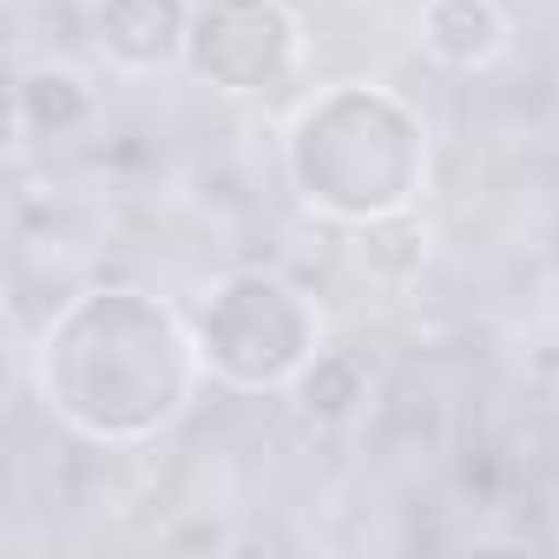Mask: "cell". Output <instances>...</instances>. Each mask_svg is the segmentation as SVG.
Wrapping results in <instances>:
<instances>
[{"instance_id": "obj_6", "label": "cell", "mask_w": 559, "mask_h": 559, "mask_svg": "<svg viewBox=\"0 0 559 559\" xmlns=\"http://www.w3.org/2000/svg\"><path fill=\"white\" fill-rule=\"evenodd\" d=\"M356 263L376 290H415L421 284V270L435 257V230L402 204V211H382V217H362L356 224Z\"/></svg>"}, {"instance_id": "obj_7", "label": "cell", "mask_w": 559, "mask_h": 559, "mask_svg": "<svg viewBox=\"0 0 559 559\" xmlns=\"http://www.w3.org/2000/svg\"><path fill=\"white\" fill-rule=\"evenodd\" d=\"M369 389H376V376H369V362H362L356 349H317V356L304 362V376L290 382L297 415L317 421V428L356 421V415L369 408Z\"/></svg>"}, {"instance_id": "obj_2", "label": "cell", "mask_w": 559, "mask_h": 559, "mask_svg": "<svg viewBox=\"0 0 559 559\" xmlns=\"http://www.w3.org/2000/svg\"><path fill=\"white\" fill-rule=\"evenodd\" d=\"M185 67L217 93H263L297 67V21L284 0H204L191 14Z\"/></svg>"}, {"instance_id": "obj_3", "label": "cell", "mask_w": 559, "mask_h": 559, "mask_svg": "<svg viewBox=\"0 0 559 559\" xmlns=\"http://www.w3.org/2000/svg\"><path fill=\"white\" fill-rule=\"evenodd\" d=\"M191 0H93V47L119 73H171L191 47Z\"/></svg>"}, {"instance_id": "obj_4", "label": "cell", "mask_w": 559, "mask_h": 559, "mask_svg": "<svg viewBox=\"0 0 559 559\" xmlns=\"http://www.w3.org/2000/svg\"><path fill=\"white\" fill-rule=\"evenodd\" d=\"M415 40L435 67L454 73H487L507 47H513V21L500 0H421L415 14Z\"/></svg>"}, {"instance_id": "obj_1", "label": "cell", "mask_w": 559, "mask_h": 559, "mask_svg": "<svg viewBox=\"0 0 559 559\" xmlns=\"http://www.w3.org/2000/svg\"><path fill=\"white\" fill-rule=\"evenodd\" d=\"M198 362L230 389H276L297 382L304 362L323 349V317L304 290L276 284L263 270H230L198 304Z\"/></svg>"}, {"instance_id": "obj_5", "label": "cell", "mask_w": 559, "mask_h": 559, "mask_svg": "<svg viewBox=\"0 0 559 559\" xmlns=\"http://www.w3.org/2000/svg\"><path fill=\"white\" fill-rule=\"evenodd\" d=\"M93 112H99V93H93V80L80 67H67V60H27L21 67V86H14V132H21V145L73 139V132L93 126Z\"/></svg>"}]
</instances>
